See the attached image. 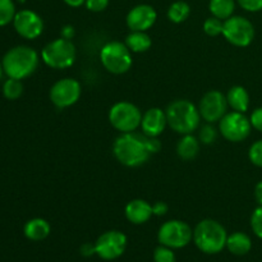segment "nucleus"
Listing matches in <instances>:
<instances>
[{
	"label": "nucleus",
	"mask_w": 262,
	"mask_h": 262,
	"mask_svg": "<svg viewBox=\"0 0 262 262\" xmlns=\"http://www.w3.org/2000/svg\"><path fill=\"white\" fill-rule=\"evenodd\" d=\"M113 155L127 168H138L148 161L152 154L146 142V136L141 133H120L113 143Z\"/></svg>",
	"instance_id": "obj_1"
},
{
	"label": "nucleus",
	"mask_w": 262,
	"mask_h": 262,
	"mask_svg": "<svg viewBox=\"0 0 262 262\" xmlns=\"http://www.w3.org/2000/svg\"><path fill=\"white\" fill-rule=\"evenodd\" d=\"M3 68L8 78L25 79L32 76L37 69L40 58L35 49L26 45L9 49L3 56Z\"/></svg>",
	"instance_id": "obj_2"
},
{
	"label": "nucleus",
	"mask_w": 262,
	"mask_h": 262,
	"mask_svg": "<svg viewBox=\"0 0 262 262\" xmlns=\"http://www.w3.org/2000/svg\"><path fill=\"white\" fill-rule=\"evenodd\" d=\"M168 125L179 135H191L200 127L201 114L196 105L187 99L174 100L165 110Z\"/></svg>",
	"instance_id": "obj_3"
},
{
	"label": "nucleus",
	"mask_w": 262,
	"mask_h": 262,
	"mask_svg": "<svg viewBox=\"0 0 262 262\" xmlns=\"http://www.w3.org/2000/svg\"><path fill=\"white\" fill-rule=\"evenodd\" d=\"M228 233L224 225L214 219H204L194 227L193 242L201 252L216 255L227 247Z\"/></svg>",
	"instance_id": "obj_4"
},
{
	"label": "nucleus",
	"mask_w": 262,
	"mask_h": 262,
	"mask_svg": "<svg viewBox=\"0 0 262 262\" xmlns=\"http://www.w3.org/2000/svg\"><path fill=\"white\" fill-rule=\"evenodd\" d=\"M77 58V50L71 40L63 37L55 38L43 46L41 51V59L51 69H68L74 64Z\"/></svg>",
	"instance_id": "obj_5"
},
{
	"label": "nucleus",
	"mask_w": 262,
	"mask_h": 262,
	"mask_svg": "<svg viewBox=\"0 0 262 262\" xmlns=\"http://www.w3.org/2000/svg\"><path fill=\"white\" fill-rule=\"evenodd\" d=\"M100 61L112 74H124L132 68V51L124 42L110 41L100 50Z\"/></svg>",
	"instance_id": "obj_6"
},
{
	"label": "nucleus",
	"mask_w": 262,
	"mask_h": 262,
	"mask_svg": "<svg viewBox=\"0 0 262 262\" xmlns=\"http://www.w3.org/2000/svg\"><path fill=\"white\" fill-rule=\"evenodd\" d=\"M142 113L140 107L129 101L115 102L109 110V122L120 133L135 132L141 127Z\"/></svg>",
	"instance_id": "obj_7"
},
{
	"label": "nucleus",
	"mask_w": 262,
	"mask_h": 262,
	"mask_svg": "<svg viewBox=\"0 0 262 262\" xmlns=\"http://www.w3.org/2000/svg\"><path fill=\"white\" fill-rule=\"evenodd\" d=\"M158 241L160 245L179 250L193 241V229L182 220H168L159 229Z\"/></svg>",
	"instance_id": "obj_8"
},
{
	"label": "nucleus",
	"mask_w": 262,
	"mask_h": 262,
	"mask_svg": "<svg viewBox=\"0 0 262 262\" xmlns=\"http://www.w3.org/2000/svg\"><path fill=\"white\" fill-rule=\"evenodd\" d=\"M223 36L237 48H247L255 38V26L242 15H232L224 20Z\"/></svg>",
	"instance_id": "obj_9"
},
{
	"label": "nucleus",
	"mask_w": 262,
	"mask_h": 262,
	"mask_svg": "<svg viewBox=\"0 0 262 262\" xmlns=\"http://www.w3.org/2000/svg\"><path fill=\"white\" fill-rule=\"evenodd\" d=\"M252 124L245 113H227L219 122V132L229 142H242L251 135Z\"/></svg>",
	"instance_id": "obj_10"
},
{
	"label": "nucleus",
	"mask_w": 262,
	"mask_h": 262,
	"mask_svg": "<svg viewBox=\"0 0 262 262\" xmlns=\"http://www.w3.org/2000/svg\"><path fill=\"white\" fill-rule=\"evenodd\" d=\"M127 235L120 230H107L95 242L96 255L105 261L119 258L127 248Z\"/></svg>",
	"instance_id": "obj_11"
},
{
	"label": "nucleus",
	"mask_w": 262,
	"mask_h": 262,
	"mask_svg": "<svg viewBox=\"0 0 262 262\" xmlns=\"http://www.w3.org/2000/svg\"><path fill=\"white\" fill-rule=\"evenodd\" d=\"M82 94V86L76 78L66 77L51 86L50 100L58 109H67L76 104Z\"/></svg>",
	"instance_id": "obj_12"
},
{
	"label": "nucleus",
	"mask_w": 262,
	"mask_h": 262,
	"mask_svg": "<svg viewBox=\"0 0 262 262\" xmlns=\"http://www.w3.org/2000/svg\"><path fill=\"white\" fill-rule=\"evenodd\" d=\"M228 106L229 105L227 101V95H224L219 90H211L202 96L199 110L205 122L216 123L220 122V119L227 114Z\"/></svg>",
	"instance_id": "obj_13"
},
{
	"label": "nucleus",
	"mask_w": 262,
	"mask_h": 262,
	"mask_svg": "<svg viewBox=\"0 0 262 262\" xmlns=\"http://www.w3.org/2000/svg\"><path fill=\"white\" fill-rule=\"evenodd\" d=\"M15 31L19 36L27 40H36L43 32V20L36 12L30 9H22L17 12L13 19Z\"/></svg>",
	"instance_id": "obj_14"
},
{
	"label": "nucleus",
	"mask_w": 262,
	"mask_h": 262,
	"mask_svg": "<svg viewBox=\"0 0 262 262\" xmlns=\"http://www.w3.org/2000/svg\"><path fill=\"white\" fill-rule=\"evenodd\" d=\"M158 19V12L150 4H138L128 12L125 23L130 31L147 32Z\"/></svg>",
	"instance_id": "obj_15"
},
{
	"label": "nucleus",
	"mask_w": 262,
	"mask_h": 262,
	"mask_svg": "<svg viewBox=\"0 0 262 262\" xmlns=\"http://www.w3.org/2000/svg\"><path fill=\"white\" fill-rule=\"evenodd\" d=\"M168 125L166 113L160 107H150L142 114L141 129L147 137H159Z\"/></svg>",
	"instance_id": "obj_16"
},
{
	"label": "nucleus",
	"mask_w": 262,
	"mask_h": 262,
	"mask_svg": "<svg viewBox=\"0 0 262 262\" xmlns=\"http://www.w3.org/2000/svg\"><path fill=\"white\" fill-rule=\"evenodd\" d=\"M124 215L128 222L132 223V224H145L154 216L152 205L142 199L132 200L125 205Z\"/></svg>",
	"instance_id": "obj_17"
},
{
	"label": "nucleus",
	"mask_w": 262,
	"mask_h": 262,
	"mask_svg": "<svg viewBox=\"0 0 262 262\" xmlns=\"http://www.w3.org/2000/svg\"><path fill=\"white\" fill-rule=\"evenodd\" d=\"M51 227L48 220L42 217H35V219L28 220L23 228L26 238L33 242H40V241L46 239L50 235Z\"/></svg>",
	"instance_id": "obj_18"
},
{
	"label": "nucleus",
	"mask_w": 262,
	"mask_h": 262,
	"mask_svg": "<svg viewBox=\"0 0 262 262\" xmlns=\"http://www.w3.org/2000/svg\"><path fill=\"white\" fill-rule=\"evenodd\" d=\"M201 142L193 135H183L177 143V155L184 161H191L200 154Z\"/></svg>",
	"instance_id": "obj_19"
},
{
	"label": "nucleus",
	"mask_w": 262,
	"mask_h": 262,
	"mask_svg": "<svg viewBox=\"0 0 262 262\" xmlns=\"http://www.w3.org/2000/svg\"><path fill=\"white\" fill-rule=\"evenodd\" d=\"M227 248L232 255L234 256H245L252 248V239L250 235L243 232H235L228 235Z\"/></svg>",
	"instance_id": "obj_20"
},
{
	"label": "nucleus",
	"mask_w": 262,
	"mask_h": 262,
	"mask_svg": "<svg viewBox=\"0 0 262 262\" xmlns=\"http://www.w3.org/2000/svg\"><path fill=\"white\" fill-rule=\"evenodd\" d=\"M227 101L234 112L246 113L250 107V94L243 86H233L227 92Z\"/></svg>",
	"instance_id": "obj_21"
},
{
	"label": "nucleus",
	"mask_w": 262,
	"mask_h": 262,
	"mask_svg": "<svg viewBox=\"0 0 262 262\" xmlns=\"http://www.w3.org/2000/svg\"><path fill=\"white\" fill-rule=\"evenodd\" d=\"M124 43L132 53L140 54L150 50V48L152 46V40H151L150 35L147 32H143V31H130V33L125 38Z\"/></svg>",
	"instance_id": "obj_22"
},
{
	"label": "nucleus",
	"mask_w": 262,
	"mask_h": 262,
	"mask_svg": "<svg viewBox=\"0 0 262 262\" xmlns=\"http://www.w3.org/2000/svg\"><path fill=\"white\" fill-rule=\"evenodd\" d=\"M237 0H210L209 9L214 17L225 20L234 15Z\"/></svg>",
	"instance_id": "obj_23"
},
{
	"label": "nucleus",
	"mask_w": 262,
	"mask_h": 262,
	"mask_svg": "<svg viewBox=\"0 0 262 262\" xmlns=\"http://www.w3.org/2000/svg\"><path fill=\"white\" fill-rule=\"evenodd\" d=\"M166 14H168V19L170 22L179 25V23H183L184 20L188 19L189 14H191V7H189L188 3L178 0L169 7Z\"/></svg>",
	"instance_id": "obj_24"
},
{
	"label": "nucleus",
	"mask_w": 262,
	"mask_h": 262,
	"mask_svg": "<svg viewBox=\"0 0 262 262\" xmlns=\"http://www.w3.org/2000/svg\"><path fill=\"white\" fill-rule=\"evenodd\" d=\"M23 94V83L20 79L8 78L3 84V95L7 100L14 101L18 100Z\"/></svg>",
	"instance_id": "obj_25"
},
{
	"label": "nucleus",
	"mask_w": 262,
	"mask_h": 262,
	"mask_svg": "<svg viewBox=\"0 0 262 262\" xmlns=\"http://www.w3.org/2000/svg\"><path fill=\"white\" fill-rule=\"evenodd\" d=\"M15 14V5L13 0H0V27L13 22Z\"/></svg>",
	"instance_id": "obj_26"
},
{
	"label": "nucleus",
	"mask_w": 262,
	"mask_h": 262,
	"mask_svg": "<svg viewBox=\"0 0 262 262\" xmlns=\"http://www.w3.org/2000/svg\"><path fill=\"white\" fill-rule=\"evenodd\" d=\"M223 28H224V20L219 19L214 15L209 17L204 22V32L210 37H216V36L223 35Z\"/></svg>",
	"instance_id": "obj_27"
},
{
	"label": "nucleus",
	"mask_w": 262,
	"mask_h": 262,
	"mask_svg": "<svg viewBox=\"0 0 262 262\" xmlns=\"http://www.w3.org/2000/svg\"><path fill=\"white\" fill-rule=\"evenodd\" d=\"M217 138V130L216 128L212 125V123H206L200 128L199 132V140L202 145H212Z\"/></svg>",
	"instance_id": "obj_28"
},
{
	"label": "nucleus",
	"mask_w": 262,
	"mask_h": 262,
	"mask_svg": "<svg viewBox=\"0 0 262 262\" xmlns=\"http://www.w3.org/2000/svg\"><path fill=\"white\" fill-rule=\"evenodd\" d=\"M154 262H177L174 250L160 245L154 251Z\"/></svg>",
	"instance_id": "obj_29"
},
{
	"label": "nucleus",
	"mask_w": 262,
	"mask_h": 262,
	"mask_svg": "<svg viewBox=\"0 0 262 262\" xmlns=\"http://www.w3.org/2000/svg\"><path fill=\"white\" fill-rule=\"evenodd\" d=\"M248 158L253 165L262 168V140L256 141L248 150Z\"/></svg>",
	"instance_id": "obj_30"
},
{
	"label": "nucleus",
	"mask_w": 262,
	"mask_h": 262,
	"mask_svg": "<svg viewBox=\"0 0 262 262\" xmlns=\"http://www.w3.org/2000/svg\"><path fill=\"white\" fill-rule=\"evenodd\" d=\"M251 228L256 237L262 239V205H258L251 215Z\"/></svg>",
	"instance_id": "obj_31"
},
{
	"label": "nucleus",
	"mask_w": 262,
	"mask_h": 262,
	"mask_svg": "<svg viewBox=\"0 0 262 262\" xmlns=\"http://www.w3.org/2000/svg\"><path fill=\"white\" fill-rule=\"evenodd\" d=\"M237 3L247 12L255 13L262 10V0H237Z\"/></svg>",
	"instance_id": "obj_32"
},
{
	"label": "nucleus",
	"mask_w": 262,
	"mask_h": 262,
	"mask_svg": "<svg viewBox=\"0 0 262 262\" xmlns=\"http://www.w3.org/2000/svg\"><path fill=\"white\" fill-rule=\"evenodd\" d=\"M84 5L90 12L100 13L106 9L109 5V0H86Z\"/></svg>",
	"instance_id": "obj_33"
},
{
	"label": "nucleus",
	"mask_w": 262,
	"mask_h": 262,
	"mask_svg": "<svg viewBox=\"0 0 262 262\" xmlns=\"http://www.w3.org/2000/svg\"><path fill=\"white\" fill-rule=\"evenodd\" d=\"M250 120L251 124H252V128H255L258 132H262V106L253 110Z\"/></svg>",
	"instance_id": "obj_34"
},
{
	"label": "nucleus",
	"mask_w": 262,
	"mask_h": 262,
	"mask_svg": "<svg viewBox=\"0 0 262 262\" xmlns=\"http://www.w3.org/2000/svg\"><path fill=\"white\" fill-rule=\"evenodd\" d=\"M169 211V206L166 202L163 201H158L152 205V214L155 216H164V215L168 214Z\"/></svg>",
	"instance_id": "obj_35"
},
{
	"label": "nucleus",
	"mask_w": 262,
	"mask_h": 262,
	"mask_svg": "<svg viewBox=\"0 0 262 262\" xmlns=\"http://www.w3.org/2000/svg\"><path fill=\"white\" fill-rule=\"evenodd\" d=\"M146 142H147V147L152 155L158 154L161 150V142L158 137H147L146 136Z\"/></svg>",
	"instance_id": "obj_36"
},
{
	"label": "nucleus",
	"mask_w": 262,
	"mask_h": 262,
	"mask_svg": "<svg viewBox=\"0 0 262 262\" xmlns=\"http://www.w3.org/2000/svg\"><path fill=\"white\" fill-rule=\"evenodd\" d=\"M76 36V30H74L73 26L66 25L60 31V37L66 38V40H71Z\"/></svg>",
	"instance_id": "obj_37"
},
{
	"label": "nucleus",
	"mask_w": 262,
	"mask_h": 262,
	"mask_svg": "<svg viewBox=\"0 0 262 262\" xmlns=\"http://www.w3.org/2000/svg\"><path fill=\"white\" fill-rule=\"evenodd\" d=\"M79 252H81L82 256L84 257H90L92 255H96V250H95V243L91 245V243H84V245L81 246L79 248Z\"/></svg>",
	"instance_id": "obj_38"
},
{
	"label": "nucleus",
	"mask_w": 262,
	"mask_h": 262,
	"mask_svg": "<svg viewBox=\"0 0 262 262\" xmlns=\"http://www.w3.org/2000/svg\"><path fill=\"white\" fill-rule=\"evenodd\" d=\"M255 199L258 205H262V181L258 182L255 187Z\"/></svg>",
	"instance_id": "obj_39"
},
{
	"label": "nucleus",
	"mask_w": 262,
	"mask_h": 262,
	"mask_svg": "<svg viewBox=\"0 0 262 262\" xmlns=\"http://www.w3.org/2000/svg\"><path fill=\"white\" fill-rule=\"evenodd\" d=\"M63 2L71 8H79L86 3V0H63Z\"/></svg>",
	"instance_id": "obj_40"
},
{
	"label": "nucleus",
	"mask_w": 262,
	"mask_h": 262,
	"mask_svg": "<svg viewBox=\"0 0 262 262\" xmlns=\"http://www.w3.org/2000/svg\"><path fill=\"white\" fill-rule=\"evenodd\" d=\"M3 73H4V68H3V63H2V61H0V79H2Z\"/></svg>",
	"instance_id": "obj_41"
},
{
	"label": "nucleus",
	"mask_w": 262,
	"mask_h": 262,
	"mask_svg": "<svg viewBox=\"0 0 262 262\" xmlns=\"http://www.w3.org/2000/svg\"><path fill=\"white\" fill-rule=\"evenodd\" d=\"M15 2H18L19 4H23V3H26V0H15Z\"/></svg>",
	"instance_id": "obj_42"
}]
</instances>
